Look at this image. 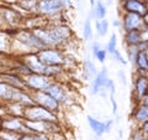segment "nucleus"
I'll use <instances>...</instances> for the list:
<instances>
[{
  "label": "nucleus",
  "instance_id": "1",
  "mask_svg": "<svg viewBox=\"0 0 148 140\" xmlns=\"http://www.w3.org/2000/svg\"><path fill=\"white\" fill-rule=\"evenodd\" d=\"M24 14L12 6L0 5V30L15 31L21 29Z\"/></svg>",
  "mask_w": 148,
  "mask_h": 140
},
{
  "label": "nucleus",
  "instance_id": "2",
  "mask_svg": "<svg viewBox=\"0 0 148 140\" xmlns=\"http://www.w3.org/2000/svg\"><path fill=\"white\" fill-rule=\"evenodd\" d=\"M22 118L25 120H46V122H57V115L54 112L43 108L38 104H31L24 108Z\"/></svg>",
  "mask_w": 148,
  "mask_h": 140
},
{
  "label": "nucleus",
  "instance_id": "3",
  "mask_svg": "<svg viewBox=\"0 0 148 140\" xmlns=\"http://www.w3.org/2000/svg\"><path fill=\"white\" fill-rule=\"evenodd\" d=\"M71 6V0H38V15L53 16Z\"/></svg>",
  "mask_w": 148,
  "mask_h": 140
},
{
  "label": "nucleus",
  "instance_id": "4",
  "mask_svg": "<svg viewBox=\"0 0 148 140\" xmlns=\"http://www.w3.org/2000/svg\"><path fill=\"white\" fill-rule=\"evenodd\" d=\"M36 53L38 56L40 61L46 66H54V64L64 66L66 63V56L63 55L61 50H58V47H46Z\"/></svg>",
  "mask_w": 148,
  "mask_h": 140
},
{
  "label": "nucleus",
  "instance_id": "5",
  "mask_svg": "<svg viewBox=\"0 0 148 140\" xmlns=\"http://www.w3.org/2000/svg\"><path fill=\"white\" fill-rule=\"evenodd\" d=\"M24 79L27 92L31 91H42L45 92L48 88V86L52 83V78L46 76L43 73H29L22 77Z\"/></svg>",
  "mask_w": 148,
  "mask_h": 140
},
{
  "label": "nucleus",
  "instance_id": "6",
  "mask_svg": "<svg viewBox=\"0 0 148 140\" xmlns=\"http://www.w3.org/2000/svg\"><path fill=\"white\" fill-rule=\"evenodd\" d=\"M0 129L4 130H9V132H15L18 134H26V133H31L27 129L26 124H25V119L22 116H15V115H10L8 114L6 116L0 120Z\"/></svg>",
  "mask_w": 148,
  "mask_h": 140
},
{
  "label": "nucleus",
  "instance_id": "7",
  "mask_svg": "<svg viewBox=\"0 0 148 140\" xmlns=\"http://www.w3.org/2000/svg\"><path fill=\"white\" fill-rule=\"evenodd\" d=\"M25 124L27 129L31 133L35 134H54V133H59V125L57 122H46V120H25Z\"/></svg>",
  "mask_w": 148,
  "mask_h": 140
},
{
  "label": "nucleus",
  "instance_id": "8",
  "mask_svg": "<svg viewBox=\"0 0 148 140\" xmlns=\"http://www.w3.org/2000/svg\"><path fill=\"white\" fill-rule=\"evenodd\" d=\"M32 98V100L35 102V104H38L43 108L48 109L51 112H57L59 109V103L54 99L53 97H51L47 92L42 91H31L29 92Z\"/></svg>",
  "mask_w": 148,
  "mask_h": 140
},
{
  "label": "nucleus",
  "instance_id": "9",
  "mask_svg": "<svg viewBox=\"0 0 148 140\" xmlns=\"http://www.w3.org/2000/svg\"><path fill=\"white\" fill-rule=\"evenodd\" d=\"M20 61L27 67V69L31 73H43L46 71V64H43L40 61L38 56L36 52H31V53H26L20 56Z\"/></svg>",
  "mask_w": 148,
  "mask_h": 140
},
{
  "label": "nucleus",
  "instance_id": "10",
  "mask_svg": "<svg viewBox=\"0 0 148 140\" xmlns=\"http://www.w3.org/2000/svg\"><path fill=\"white\" fill-rule=\"evenodd\" d=\"M45 92H47L51 97H53L59 104L66 103V102L69 99L68 91L66 89V87L58 82H54V81H52V83L48 86V88Z\"/></svg>",
  "mask_w": 148,
  "mask_h": 140
},
{
  "label": "nucleus",
  "instance_id": "11",
  "mask_svg": "<svg viewBox=\"0 0 148 140\" xmlns=\"http://www.w3.org/2000/svg\"><path fill=\"white\" fill-rule=\"evenodd\" d=\"M123 29L125 31H131V30H141L145 21H143V16L138 15L135 12H127L123 17Z\"/></svg>",
  "mask_w": 148,
  "mask_h": 140
},
{
  "label": "nucleus",
  "instance_id": "12",
  "mask_svg": "<svg viewBox=\"0 0 148 140\" xmlns=\"http://www.w3.org/2000/svg\"><path fill=\"white\" fill-rule=\"evenodd\" d=\"M12 32L14 31L0 30V53H3V55H11Z\"/></svg>",
  "mask_w": 148,
  "mask_h": 140
},
{
  "label": "nucleus",
  "instance_id": "13",
  "mask_svg": "<svg viewBox=\"0 0 148 140\" xmlns=\"http://www.w3.org/2000/svg\"><path fill=\"white\" fill-rule=\"evenodd\" d=\"M123 8L127 12H135L141 16H145L148 12L146 4L140 1V0H125Z\"/></svg>",
  "mask_w": 148,
  "mask_h": 140
},
{
  "label": "nucleus",
  "instance_id": "14",
  "mask_svg": "<svg viewBox=\"0 0 148 140\" xmlns=\"http://www.w3.org/2000/svg\"><path fill=\"white\" fill-rule=\"evenodd\" d=\"M108 69L105 67L101 69L99 73H96V76L94 78V83H92V89H91V93L92 94H98V93L101 91V88H105L106 86V82H108Z\"/></svg>",
  "mask_w": 148,
  "mask_h": 140
},
{
  "label": "nucleus",
  "instance_id": "15",
  "mask_svg": "<svg viewBox=\"0 0 148 140\" xmlns=\"http://www.w3.org/2000/svg\"><path fill=\"white\" fill-rule=\"evenodd\" d=\"M136 93L138 99H142L148 93V78L145 74H142L136 79Z\"/></svg>",
  "mask_w": 148,
  "mask_h": 140
},
{
  "label": "nucleus",
  "instance_id": "16",
  "mask_svg": "<svg viewBox=\"0 0 148 140\" xmlns=\"http://www.w3.org/2000/svg\"><path fill=\"white\" fill-rule=\"evenodd\" d=\"M88 123H89V127L92 129V132H94L98 137H101L104 133H106V124L100 122L98 119H94L92 116L88 115Z\"/></svg>",
  "mask_w": 148,
  "mask_h": 140
},
{
  "label": "nucleus",
  "instance_id": "17",
  "mask_svg": "<svg viewBox=\"0 0 148 140\" xmlns=\"http://www.w3.org/2000/svg\"><path fill=\"white\" fill-rule=\"evenodd\" d=\"M135 119L137 120L140 124H143L148 122V105L146 104H141L135 112Z\"/></svg>",
  "mask_w": 148,
  "mask_h": 140
},
{
  "label": "nucleus",
  "instance_id": "18",
  "mask_svg": "<svg viewBox=\"0 0 148 140\" xmlns=\"http://www.w3.org/2000/svg\"><path fill=\"white\" fill-rule=\"evenodd\" d=\"M125 41H126L127 45H138L141 42V31L140 30L126 31Z\"/></svg>",
  "mask_w": 148,
  "mask_h": 140
},
{
  "label": "nucleus",
  "instance_id": "19",
  "mask_svg": "<svg viewBox=\"0 0 148 140\" xmlns=\"http://www.w3.org/2000/svg\"><path fill=\"white\" fill-rule=\"evenodd\" d=\"M136 66L138 67V69H140L141 72L146 73L148 72V61H147V57L143 51H140V53H138L137 58H136Z\"/></svg>",
  "mask_w": 148,
  "mask_h": 140
},
{
  "label": "nucleus",
  "instance_id": "20",
  "mask_svg": "<svg viewBox=\"0 0 148 140\" xmlns=\"http://www.w3.org/2000/svg\"><path fill=\"white\" fill-rule=\"evenodd\" d=\"M20 138H21V134L18 133L0 129V140H20Z\"/></svg>",
  "mask_w": 148,
  "mask_h": 140
},
{
  "label": "nucleus",
  "instance_id": "21",
  "mask_svg": "<svg viewBox=\"0 0 148 140\" xmlns=\"http://www.w3.org/2000/svg\"><path fill=\"white\" fill-rule=\"evenodd\" d=\"M96 30H98V34L100 36H105L109 30V21L105 20V19H101V20L96 21Z\"/></svg>",
  "mask_w": 148,
  "mask_h": 140
},
{
  "label": "nucleus",
  "instance_id": "22",
  "mask_svg": "<svg viewBox=\"0 0 148 140\" xmlns=\"http://www.w3.org/2000/svg\"><path fill=\"white\" fill-rule=\"evenodd\" d=\"M138 53H140V49L137 47V45H128V47H127V55H128L130 62H132L133 64H135Z\"/></svg>",
  "mask_w": 148,
  "mask_h": 140
},
{
  "label": "nucleus",
  "instance_id": "23",
  "mask_svg": "<svg viewBox=\"0 0 148 140\" xmlns=\"http://www.w3.org/2000/svg\"><path fill=\"white\" fill-rule=\"evenodd\" d=\"M94 14H95V16L98 17L99 20L105 19V16H106V6L101 1H98L96 3V8L94 10Z\"/></svg>",
  "mask_w": 148,
  "mask_h": 140
},
{
  "label": "nucleus",
  "instance_id": "24",
  "mask_svg": "<svg viewBox=\"0 0 148 140\" xmlns=\"http://www.w3.org/2000/svg\"><path fill=\"white\" fill-rule=\"evenodd\" d=\"M92 36V30H91V22H90V19H86L85 22H84V29H83V37L84 40L88 41L90 40Z\"/></svg>",
  "mask_w": 148,
  "mask_h": 140
},
{
  "label": "nucleus",
  "instance_id": "25",
  "mask_svg": "<svg viewBox=\"0 0 148 140\" xmlns=\"http://www.w3.org/2000/svg\"><path fill=\"white\" fill-rule=\"evenodd\" d=\"M116 45H117V40H116V34H112L110 37V41L108 44V49H106V51H108L109 53L112 55L115 51H116Z\"/></svg>",
  "mask_w": 148,
  "mask_h": 140
},
{
  "label": "nucleus",
  "instance_id": "26",
  "mask_svg": "<svg viewBox=\"0 0 148 140\" xmlns=\"http://www.w3.org/2000/svg\"><path fill=\"white\" fill-rule=\"evenodd\" d=\"M85 69H86V77H90V76H94L96 74V69H95V64L92 63L90 60H86L85 61Z\"/></svg>",
  "mask_w": 148,
  "mask_h": 140
},
{
  "label": "nucleus",
  "instance_id": "27",
  "mask_svg": "<svg viewBox=\"0 0 148 140\" xmlns=\"http://www.w3.org/2000/svg\"><path fill=\"white\" fill-rule=\"evenodd\" d=\"M106 55H108V51H106V50H103V49H100V50L98 51V53L95 55V57H96V60H98L100 63H103L105 60H106Z\"/></svg>",
  "mask_w": 148,
  "mask_h": 140
},
{
  "label": "nucleus",
  "instance_id": "28",
  "mask_svg": "<svg viewBox=\"0 0 148 140\" xmlns=\"http://www.w3.org/2000/svg\"><path fill=\"white\" fill-rule=\"evenodd\" d=\"M140 31H141V41L148 44V25L145 24Z\"/></svg>",
  "mask_w": 148,
  "mask_h": 140
},
{
  "label": "nucleus",
  "instance_id": "29",
  "mask_svg": "<svg viewBox=\"0 0 148 140\" xmlns=\"http://www.w3.org/2000/svg\"><path fill=\"white\" fill-rule=\"evenodd\" d=\"M112 56H114V58L116 60L117 62H120V63H121V64H126V63H127V62H126V60H125V58L122 57V56H121V53H120L117 50H116V51H115V52L112 53Z\"/></svg>",
  "mask_w": 148,
  "mask_h": 140
},
{
  "label": "nucleus",
  "instance_id": "30",
  "mask_svg": "<svg viewBox=\"0 0 148 140\" xmlns=\"http://www.w3.org/2000/svg\"><path fill=\"white\" fill-rule=\"evenodd\" d=\"M114 94H115V93H110V100H111V104H112V112H114V114H116V112H117V103H116V100H115Z\"/></svg>",
  "mask_w": 148,
  "mask_h": 140
},
{
  "label": "nucleus",
  "instance_id": "31",
  "mask_svg": "<svg viewBox=\"0 0 148 140\" xmlns=\"http://www.w3.org/2000/svg\"><path fill=\"white\" fill-rule=\"evenodd\" d=\"M18 0H0V5H8V6H11V5H16Z\"/></svg>",
  "mask_w": 148,
  "mask_h": 140
},
{
  "label": "nucleus",
  "instance_id": "32",
  "mask_svg": "<svg viewBox=\"0 0 148 140\" xmlns=\"http://www.w3.org/2000/svg\"><path fill=\"white\" fill-rule=\"evenodd\" d=\"M119 78L122 85H126V76H125V73L122 71H119Z\"/></svg>",
  "mask_w": 148,
  "mask_h": 140
},
{
  "label": "nucleus",
  "instance_id": "33",
  "mask_svg": "<svg viewBox=\"0 0 148 140\" xmlns=\"http://www.w3.org/2000/svg\"><path fill=\"white\" fill-rule=\"evenodd\" d=\"M91 49H92V55L95 56L96 53H98V51L100 50V45L98 42H94V44H92V47Z\"/></svg>",
  "mask_w": 148,
  "mask_h": 140
},
{
  "label": "nucleus",
  "instance_id": "34",
  "mask_svg": "<svg viewBox=\"0 0 148 140\" xmlns=\"http://www.w3.org/2000/svg\"><path fill=\"white\" fill-rule=\"evenodd\" d=\"M141 132L143 133L147 137L148 135V122H146V123H143L142 124V129H141Z\"/></svg>",
  "mask_w": 148,
  "mask_h": 140
},
{
  "label": "nucleus",
  "instance_id": "35",
  "mask_svg": "<svg viewBox=\"0 0 148 140\" xmlns=\"http://www.w3.org/2000/svg\"><path fill=\"white\" fill-rule=\"evenodd\" d=\"M105 124H106V133H109L111 130L112 124H114V119H110V120H108V122H105Z\"/></svg>",
  "mask_w": 148,
  "mask_h": 140
},
{
  "label": "nucleus",
  "instance_id": "36",
  "mask_svg": "<svg viewBox=\"0 0 148 140\" xmlns=\"http://www.w3.org/2000/svg\"><path fill=\"white\" fill-rule=\"evenodd\" d=\"M133 140H145V138H143V133L142 132L137 133L135 137H133Z\"/></svg>",
  "mask_w": 148,
  "mask_h": 140
},
{
  "label": "nucleus",
  "instance_id": "37",
  "mask_svg": "<svg viewBox=\"0 0 148 140\" xmlns=\"http://www.w3.org/2000/svg\"><path fill=\"white\" fill-rule=\"evenodd\" d=\"M142 103H143V104H146V105H148V93L142 98Z\"/></svg>",
  "mask_w": 148,
  "mask_h": 140
},
{
  "label": "nucleus",
  "instance_id": "38",
  "mask_svg": "<svg viewBox=\"0 0 148 140\" xmlns=\"http://www.w3.org/2000/svg\"><path fill=\"white\" fill-rule=\"evenodd\" d=\"M143 21H145V24H146V25H148V12L146 14L145 16H143Z\"/></svg>",
  "mask_w": 148,
  "mask_h": 140
},
{
  "label": "nucleus",
  "instance_id": "39",
  "mask_svg": "<svg viewBox=\"0 0 148 140\" xmlns=\"http://www.w3.org/2000/svg\"><path fill=\"white\" fill-rule=\"evenodd\" d=\"M143 52H145V55H146V57H147V61H148V46L146 47V50L143 51Z\"/></svg>",
  "mask_w": 148,
  "mask_h": 140
},
{
  "label": "nucleus",
  "instance_id": "40",
  "mask_svg": "<svg viewBox=\"0 0 148 140\" xmlns=\"http://www.w3.org/2000/svg\"><path fill=\"white\" fill-rule=\"evenodd\" d=\"M89 1H90V5H91L92 8H94V4H95V0H89Z\"/></svg>",
  "mask_w": 148,
  "mask_h": 140
},
{
  "label": "nucleus",
  "instance_id": "41",
  "mask_svg": "<svg viewBox=\"0 0 148 140\" xmlns=\"http://www.w3.org/2000/svg\"><path fill=\"white\" fill-rule=\"evenodd\" d=\"M114 25H115V26H119V25H120V24H119V21H115V22H114Z\"/></svg>",
  "mask_w": 148,
  "mask_h": 140
},
{
  "label": "nucleus",
  "instance_id": "42",
  "mask_svg": "<svg viewBox=\"0 0 148 140\" xmlns=\"http://www.w3.org/2000/svg\"><path fill=\"white\" fill-rule=\"evenodd\" d=\"M145 140H148V135H147V137H145Z\"/></svg>",
  "mask_w": 148,
  "mask_h": 140
},
{
  "label": "nucleus",
  "instance_id": "43",
  "mask_svg": "<svg viewBox=\"0 0 148 140\" xmlns=\"http://www.w3.org/2000/svg\"><path fill=\"white\" fill-rule=\"evenodd\" d=\"M146 6H147V11H148V3L146 4Z\"/></svg>",
  "mask_w": 148,
  "mask_h": 140
},
{
  "label": "nucleus",
  "instance_id": "44",
  "mask_svg": "<svg viewBox=\"0 0 148 140\" xmlns=\"http://www.w3.org/2000/svg\"><path fill=\"white\" fill-rule=\"evenodd\" d=\"M0 120H1V119H0Z\"/></svg>",
  "mask_w": 148,
  "mask_h": 140
}]
</instances>
